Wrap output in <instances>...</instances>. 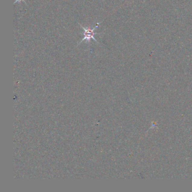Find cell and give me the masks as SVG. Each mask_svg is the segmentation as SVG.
Masks as SVG:
<instances>
[{
	"label": "cell",
	"mask_w": 192,
	"mask_h": 192,
	"mask_svg": "<svg viewBox=\"0 0 192 192\" xmlns=\"http://www.w3.org/2000/svg\"><path fill=\"white\" fill-rule=\"evenodd\" d=\"M101 22L100 23H98L96 24L92 29H91L90 28H86V27H84L82 25H81L80 23H79V25L81 26V28H82V29L84 30V38L81 41V42H79L78 45L80 43H81L82 42H84V41H86L87 42H89L91 39H93L96 43H99L98 41H97L96 38H95V34H100L99 33H96L95 32V30L98 27L99 25H100Z\"/></svg>",
	"instance_id": "obj_1"
},
{
	"label": "cell",
	"mask_w": 192,
	"mask_h": 192,
	"mask_svg": "<svg viewBox=\"0 0 192 192\" xmlns=\"http://www.w3.org/2000/svg\"><path fill=\"white\" fill-rule=\"evenodd\" d=\"M21 1H24V0H16V1L15 2V3H16L17 2H21Z\"/></svg>",
	"instance_id": "obj_2"
}]
</instances>
